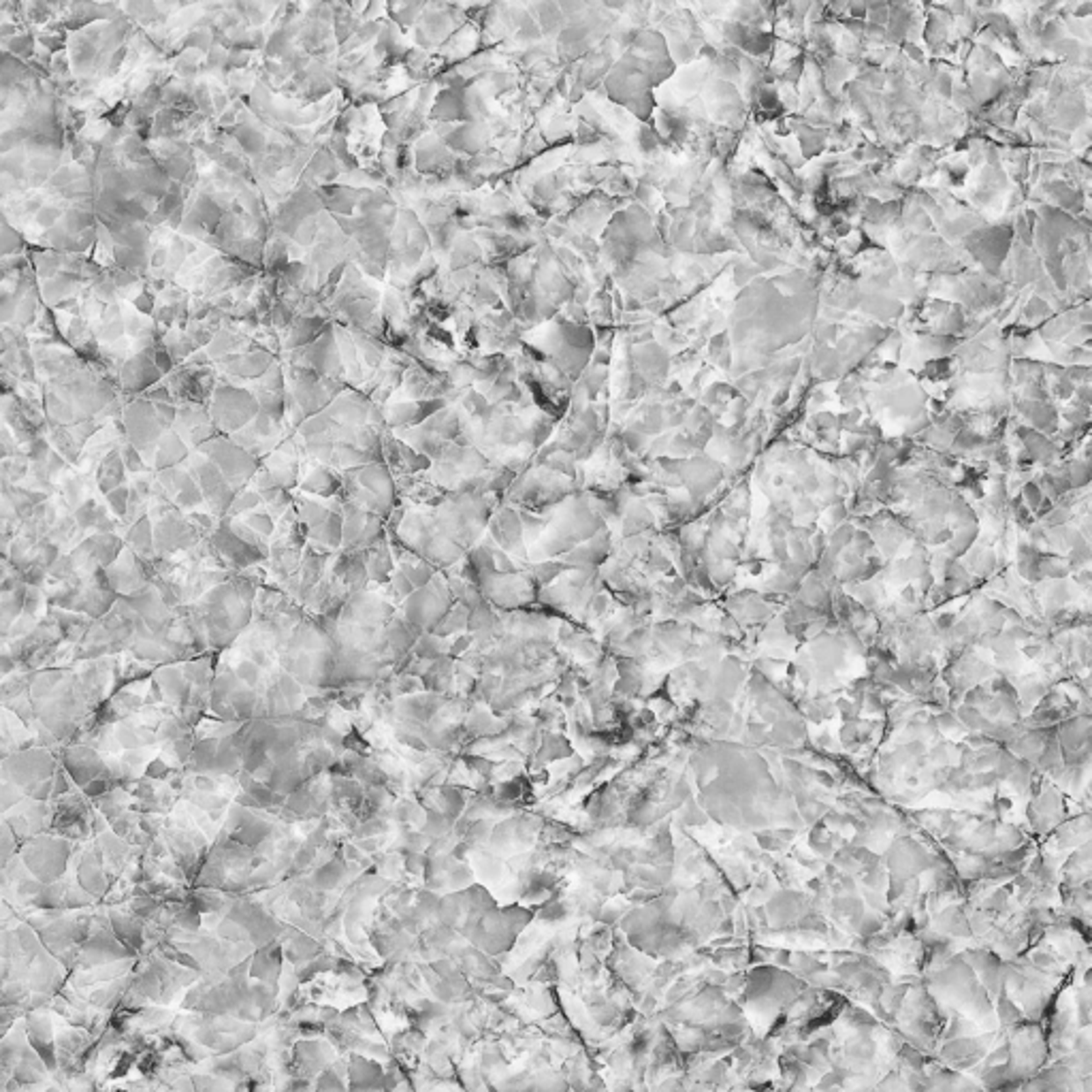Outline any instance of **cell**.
<instances>
[{
	"label": "cell",
	"mask_w": 1092,
	"mask_h": 1092,
	"mask_svg": "<svg viewBox=\"0 0 1092 1092\" xmlns=\"http://www.w3.org/2000/svg\"><path fill=\"white\" fill-rule=\"evenodd\" d=\"M224 518H226V523H229V530L233 531L235 536L239 538V540H244L248 546H253V548H256V551H260L265 557L271 555V542L265 540V538H260L259 533H256L253 527H250L248 523L244 521V518H241V517H235V518L233 517H224Z\"/></svg>",
	"instance_id": "obj_28"
},
{
	"label": "cell",
	"mask_w": 1092,
	"mask_h": 1092,
	"mask_svg": "<svg viewBox=\"0 0 1092 1092\" xmlns=\"http://www.w3.org/2000/svg\"><path fill=\"white\" fill-rule=\"evenodd\" d=\"M128 472L127 465H124L122 455H120V449H114L112 452L103 457V461L99 463L97 472H94V480H97V489L103 495L112 493L120 487L128 485Z\"/></svg>",
	"instance_id": "obj_16"
},
{
	"label": "cell",
	"mask_w": 1092,
	"mask_h": 1092,
	"mask_svg": "<svg viewBox=\"0 0 1092 1092\" xmlns=\"http://www.w3.org/2000/svg\"><path fill=\"white\" fill-rule=\"evenodd\" d=\"M536 1092H568V1081L561 1075H546L536 1086Z\"/></svg>",
	"instance_id": "obj_40"
},
{
	"label": "cell",
	"mask_w": 1092,
	"mask_h": 1092,
	"mask_svg": "<svg viewBox=\"0 0 1092 1092\" xmlns=\"http://www.w3.org/2000/svg\"><path fill=\"white\" fill-rule=\"evenodd\" d=\"M124 542L133 548L137 555L143 557L145 561H152L156 557V546H154V523L150 517H143L141 521L130 525L128 530H124Z\"/></svg>",
	"instance_id": "obj_19"
},
{
	"label": "cell",
	"mask_w": 1092,
	"mask_h": 1092,
	"mask_svg": "<svg viewBox=\"0 0 1092 1092\" xmlns=\"http://www.w3.org/2000/svg\"><path fill=\"white\" fill-rule=\"evenodd\" d=\"M107 578L115 589V593L122 597H135L143 593L145 589L152 587L154 583V568L152 563L145 561L143 557L137 555L128 545L120 553V557L112 566L107 568Z\"/></svg>",
	"instance_id": "obj_7"
},
{
	"label": "cell",
	"mask_w": 1092,
	"mask_h": 1092,
	"mask_svg": "<svg viewBox=\"0 0 1092 1092\" xmlns=\"http://www.w3.org/2000/svg\"><path fill=\"white\" fill-rule=\"evenodd\" d=\"M58 768L60 766L56 762V756H54V751H49V749H24V751L11 753L7 759H3V781H11L13 785H18L28 796L30 789L37 788L39 783H45L56 777Z\"/></svg>",
	"instance_id": "obj_6"
},
{
	"label": "cell",
	"mask_w": 1092,
	"mask_h": 1092,
	"mask_svg": "<svg viewBox=\"0 0 1092 1092\" xmlns=\"http://www.w3.org/2000/svg\"><path fill=\"white\" fill-rule=\"evenodd\" d=\"M350 1080L355 1090H380L385 1075L376 1063L355 1056L350 1063Z\"/></svg>",
	"instance_id": "obj_21"
},
{
	"label": "cell",
	"mask_w": 1092,
	"mask_h": 1092,
	"mask_svg": "<svg viewBox=\"0 0 1092 1092\" xmlns=\"http://www.w3.org/2000/svg\"><path fill=\"white\" fill-rule=\"evenodd\" d=\"M253 975H256L260 981H267V984H274L280 975V958L278 952L274 949H263L254 956V964H253Z\"/></svg>",
	"instance_id": "obj_29"
},
{
	"label": "cell",
	"mask_w": 1092,
	"mask_h": 1092,
	"mask_svg": "<svg viewBox=\"0 0 1092 1092\" xmlns=\"http://www.w3.org/2000/svg\"><path fill=\"white\" fill-rule=\"evenodd\" d=\"M130 305H133V308L137 310V311H141V314H143V316H150V319H152L154 311H156V295L150 293V290L145 289L143 293L137 295L133 301H130Z\"/></svg>",
	"instance_id": "obj_39"
},
{
	"label": "cell",
	"mask_w": 1092,
	"mask_h": 1092,
	"mask_svg": "<svg viewBox=\"0 0 1092 1092\" xmlns=\"http://www.w3.org/2000/svg\"><path fill=\"white\" fill-rule=\"evenodd\" d=\"M800 993H804L803 981L774 966H758L749 975L747 1003L756 1018L768 1026L783 1008H789L798 999Z\"/></svg>",
	"instance_id": "obj_2"
},
{
	"label": "cell",
	"mask_w": 1092,
	"mask_h": 1092,
	"mask_svg": "<svg viewBox=\"0 0 1092 1092\" xmlns=\"http://www.w3.org/2000/svg\"><path fill=\"white\" fill-rule=\"evenodd\" d=\"M193 449L182 440V436L178 431H167L160 440L158 449H156L154 455V463H152V470L154 472H163L169 470V467H178L184 465L188 461V457L193 455Z\"/></svg>",
	"instance_id": "obj_17"
},
{
	"label": "cell",
	"mask_w": 1092,
	"mask_h": 1092,
	"mask_svg": "<svg viewBox=\"0 0 1092 1092\" xmlns=\"http://www.w3.org/2000/svg\"><path fill=\"white\" fill-rule=\"evenodd\" d=\"M517 1092H531V1090H517Z\"/></svg>",
	"instance_id": "obj_42"
},
{
	"label": "cell",
	"mask_w": 1092,
	"mask_h": 1092,
	"mask_svg": "<svg viewBox=\"0 0 1092 1092\" xmlns=\"http://www.w3.org/2000/svg\"><path fill=\"white\" fill-rule=\"evenodd\" d=\"M0 796H3V813L11 811V809H15L18 804H22L24 800H26V794H24L22 789H19L18 785H13L11 781H3V794H0Z\"/></svg>",
	"instance_id": "obj_38"
},
{
	"label": "cell",
	"mask_w": 1092,
	"mask_h": 1092,
	"mask_svg": "<svg viewBox=\"0 0 1092 1092\" xmlns=\"http://www.w3.org/2000/svg\"><path fill=\"white\" fill-rule=\"evenodd\" d=\"M62 766L79 789L94 781V779H109L105 756L97 749L88 747V744H67V747H62Z\"/></svg>",
	"instance_id": "obj_10"
},
{
	"label": "cell",
	"mask_w": 1092,
	"mask_h": 1092,
	"mask_svg": "<svg viewBox=\"0 0 1092 1092\" xmlns=\"http://www.w3.org/2000/svg\"><path fill=\"white\" fill-rule=\"evenodd\" d=\"M434 798L437 811L444 813L451 822H457L463 809H465V796H463L461 789L457 788H440Z\"/></svg>",
	"instance_id": "obj_27"
},
{
	"label": "cell",
	"mask_w": 1092,
	"mask_h": 1092,
	"mask_svg": "<svg viewBox=\"0 0 1092 1092\" xmlns=\"http://www.w3.org/2000/svg\"><path fill=\"white\" fill-rule=\"evenodd\" d=\"M319 1092H344V1086L337 1075L333 1074H322L320 1084H319Z\"/></svg>",
	"instance_id": "obj_41"
},
{
	"label": "cell",
	"mask_w": 1092,
	"mask_h": 1092,
	"mask_svg": "<svg viewBox=\"0 0 1092 1092\" xmlns=\"http://www.w3.org/2000/svg\"><path fill=\"white\" fill-rule=\"evenodd\" d=\"M154 681L158 683L165 693V704L175 711H182L188 704L190 698V683L182 671V663H169V666H158L152 672Z\"/></svg>",
	"instance_id": "obj_13"
},
{
	"label": "cell",
	"mask_w": 1092,
	"mask_h": 1092,
	"mask_svg": "<svg viewBox=\"0 0 1092 1092\" xmlns=\"http://www.w3.org/2000/svg\"><path fill=\"white\" fill-rule=\"evenodd\" d=\"M48 615L56 621L60 634H62L64 642L70 644H79L85 638V634L90 632V627L94 626V619H90L84 612H75V611H64V608H56V606H49L48 608Z\"/></svg>",
	"instance_id": "obj_18"
},
{
	"label": "cell",
	"mask_w": 1092,
	"mask_h": 1092,
	"mask_svg": "<svg viewBox=\"0 0 1092 1092\" xmlns=\"http://www.w3.org/2000/svg\"><path fill=\"white\" fill-rule=\"evenodd\" d=\"M118 449H120V455H122L124 465H127L128 476L143 474V472H148V470H150V467H148V463H145V459H143V455H141V452H139L137 449H135V446L130 444L128 440H127V442H122V444H120Z\"/></svg>",
	"instance_id": "obj_37"
},
{
	"label": "cell",
	"mask_w": 1092,
	"mask_h": 1092,
	"mask_svg": "<svg viewBox=\"0 0 1092 1092\" xmlns=\"http://www.w3.org/2000/svg\"><path fill=\"white\" fill-rule=\"evenodd\" d=\"M24 248H26L24 235L9 220H3V256L24 254Z\"/></svg>",
	"instance_id": "obj_35"
},
{
	"label": "cell",
	"mask_w": 1092,
	"mask_h": 1092,
	"mask_svg": "<svg viewBox=\"0 0 1092 1092\" xmlns=\"http://www.w3.org/2000/svg\"><path fill=\"white\" fill-rule=\"evenodd\" d=\"M480 263V248L472 238H457L455 246L451 250V271L470 269Z\"/></svg>",
	"instance_id": "obj_23"
},
{
	"label": "cell",
	"mask_w": 1092,
	"mask_h": 1092,
	"mask_svg": "<svg viewBox=\"0 0 1092 1092\" xmlns=\"http://www.w3.org/2000/svg\"><path fill=\"white\" fill-rule=\"evenodd\" d=\"M928 993L937 1000L939 1008L954 1009L956 1014L971 1020L981 1033L999 1029L994 1000L979 984L963 956L948 960L928 975Z\"/></svg>",
	"instance_id": "obj_1"
},
{
	"label": "cell",
	"mask_w": 1092,
	"mask_h": 1092,
	"mask_svg": "<svg viewBox=\"0 0 1092 1092\" xmlns=\"http://www.w3.org/2000/svg\"><path fill=\"white\" fill-rule=\"evenodd\" d=\"M455 604L457 602L449 587V578L436 575L429 581V585L414 589V593L401 604V606H404V615L401 617L422 636V634L434 632V627Z\"/></svg>",
	"instance_id": "obj_3"
},
{
	"label": "cell",
	"mask_w": 1092,
	"mask_h": 1092,
	"mask_svg": "<svg viewBox=\"0 0 1092 1092\" xmlns=\"http://www.w3.org/2000/svg\"><path fill=\"white\" fill-rule=\"evenodd\" d=\"M208 407L211 422L229 436L238 434L246 425H250L260 412L259 401L246 386L223 385V382H218V389H216Z\"/></svg>",
	"instance_id": "obj_5"
},
{
	"label": "cell",
	"mask_w": 1092,
	"mask_h": 1092,
	"mask_svg": "<svg viewBox=\"0 0 1092 1092\" xmlns=\"http://www.w3.org/2000/svg\"><path fill=\"white\" fill-rule=\"evenodd\" d=\"M385 587H386L385 597H386V602H391V604H404L407 597L414 593V585H412V583L406 578L404 572H399V570H395V575H392V578L386 583Z\"/></svg>",
	"instance_id": "obj_33"
},
{
	"label": "cell",
	"mask_w": 1092,
	"mask_h": 1092,
	"mask_svg": "<svg viewBox=\"0 0 1092 1092\" xmlns=\"http://www.w3.org/2000/svg\"><path fill=\"white\" fill-rule=\"evenodd\" d=\"M489 127L485 122H465L455 127V130L444 139V145L455 152L478 156L489 145Z\"/></svg>",
	"instance_id": "obj_14"
},
{
	"label": "cell",
	"mask_w": 1092,
	"mask_h": 1092,
	"mask_svg": "<svg viewBox=\"0 0 1092 1092\" xmlns=\"http://www.w3.org/2000/svg\"><path fill=\"white\" fill-rule=\"evenodd\" d=\"M467 621H470V611H467L465 606H461V604H455V606H452L444 617H442V621L437 623L431 634L437 638L457 636V634L467 630Z\"/></svg>",
	"instance_id": "obj_25"
},
{
	"label": "cell",
	"mask_w": 1092,
	"mask_h": 1092,
	"mask_svg": "<svg viewBox=\"0 0 1092 1092\" xmlns=\"http://www.w3.org/2000/svg\"><path fill=\"white\" fill-rule=\"evenodd\" d=\"M209 540H211V546H214V551L218 553V557L223 560L226 570H231L233 575L235 572L248 570V568H253V566H259L260 561L267 560L263 553L256 551V548L253 546H248L244 540H239V538L229 530L226 518H223L218 530L211 533Z\"/></svg>",
	"instance_id": "obj_8"
},
{
	"label": "cell",
	"mask_w": 1092,
	"mask_h": 1092,
	"mask_svg": "<svg viewBox=\"0 0 1092 1092\" xmlns=\"http://www.w3.org/2000/svg\"><path fill=\"white\" fill-rule=\"evenodd\" d=\"M263 506H265V502H263V497H260V493L248 487V489L238 493V497H235L233 506H231V510H229V517H233V518L246 517L248 512L259 510V508H263Z\"/></svg>",
	"instance_id": "obj_34"
},
{
	"label": "cell",
	"mask_w": 1092,
	"mask_h": 1092,
	"mask_svg": "<svg viewBox=\"0 0 1092 1092\" xmlns=\"http://www.w3.org/2000/svg\"><path fill=\"white\" fill-rule=\"evenodd\" d=\"M397 570V563L395 557H392L389 540L382 542V545L374 546L371 551H367V572H370V581L376 583V585H386L391 581L392 575Z\"/></svg>",
	"instance_id": "obj_20"
},
{
	"label": "cell",
	"mask_w": 1092,
	"mask_h": 1092,
	"mask_svg": "<svg viewBox=\"0 0 1092 1092\" xmlns=\"http://www.w3.org/2000/svg\"><path fill=\"white\" fill-rule=\"evenodd\" d=\"M344 875H346L344 860H340V858L329 860V862H322L319 870L311 875V885L319 890H333L340 885Z\"/></svg>",
	"instance_id": "obj_26"
},
{
	"label": "cell",
	"mask_w": 1092,
	"mask_h": 1092,
	"mask_svg": "<svg viewBox=\"0 0 1092 1092\" xmlns=\"http://www.w3.org/2000/svg\"><path fill=\"white\" fill-rule=\"evenodd\" d=\"M48 437H49V442H52V449L60 452V455H62L70 465L77 467L79 459H82L84 446L79 444L77 437L73 436L70 427H49Z\"/></svg>",
	"instance_id": "obj_22"
},
{
	"label": "cell",
	"mask_w": 1092,
	"mask_h": 1092,
	"mask_svg": "<svg viewBox=\"0 0 1092 1092\" xmlns=\"http://www.w3.org/2000/svg\"><path fill=\"white\" fill-rule=\"evenodd\" d=\"M28 1033L33 1039V1045L39 1054L45 1056L48 1066H54V1059H49V1044H52V1024L45 1015H30L28 1018Z\"/></svg>",
	"instance_id": "obj_24"
},
{
	"label": "cell",
	"mask_w": 1092,
	"mask_h": 1092,
	"mask_svg": "<svg viewBox=\"0 0 1092 1092\" xmlns=\"http://www.w3.org/2000/svg\"><path fill=\"white\" fill-rule=\"evenodd\" d=\"M241 518H244V521L248 523V525L253 527V530L259 533L260 538H265V540H269V542L274 540L275 525H278V521H275V518L271 517L269 512H267L265 506L259 508V510H254V512H248V515L241 517Z\"/></svg>",
	"instance_id": "obj_32"
},
{
	"label": "cell",
	"mask_w": 1092,
	"mask_h": 1092,
	"mask_svg": "<svg viewBox=\"0 0 1092 1092\" xmlns=\"http://www.w3.org/2000/svg\"><path fill=\"white\" fill-rule=\"evenodd\" d=\"M19 858H22L24 867L30 870L34 879H39L45 885L56 883L69 870L70 840L52 837V834H41V837H34L28 843H24Z\"/></svg>",
	"instance_id": "obj_4"
},
{
	"label": "cell",
	"mask_w": 1092,
	"mask_h": 1092,
	"mask_svg": "<svg viewBox=\"0 0 1092 1092\" xmlns=\"http://www.w3.org/2000/svg\"><path fill=\"white\" fill-rule=\"evenodd\" d=\"M996 1030H990L984 1037H958V1039H948L941 1045V1059L952 1071H973L984 1056L993 1050V1039Z\"/></svg>",
	"instance_id": "obj_9"
},
{
	"label": "cell",
	"mask_w": 1092,
	"mask_h": 1092,
	"mask_svg": "<svg viewBox=\"0 0 1092 1092\" xmlns=\"http://www.w3.org/2000/svg\"><path fill=\"white\" fill-rule=\"evenodd\" d=\"M963 958L964 963L973 969V973L978 975L979 984L984 986L990 999H999V994L1003 993V960L994 952H990V949H969V952L963 954Z\"/></svg>",
	"instance_id": "obj_11"
},
{
	"label": "cell",
	"mask_w": 1092,
	"mask_h": 1092,
	"mask_svg": "<svg viewBox=\"0 0 1092 1092\" xmlns=\"http://www.w3.org/2000/svg\"><path fill=\"white\" fill-rule=\"evenodd\" d=\"M937 922H939L937 928L941 930V933L949 934V937H971V934H973V930H971V926L969 922H966L964 915L956 909L945 911Z\"/></svg>",
	"instance_id": "obj_31"
},
{
	"label": "cell",
	"mask_w": 1092,
	"mask_h": 1092,
	"mask_svg": "<svg viewBox=\"0 0 1092 1092\" xmlns=\"http://www.w3.org/2000/svg\"><path fill=\"white\" fill-rule=\"evenodd\" d=\"M322 208L331 216H355L359 203V190L344 184H326L316 188Z\"/></svg>",
	"instance_id": "obj_15"
},
{
	"label": "cell",
	"mask_w": 1092,
	"mask_h": 1092,
	"mask_svg": "<svg viewBox=\"0 0 1092 1092\" xmlns=\"http://www.w3.org/2000/svg\"><path fill=\"white\" fill-rule=\"evenodd\" d=\"M112 926L115 930V937L122 939L124 945H139L141 943V924L137 922V918L133 915H124L114 911L112 913Z\"/></svg>",
	"instance_id": "obj_30"
},
{
	"label": "cell",
	"mask_w": 1092,
	"mask_h": 1092,
	"mask_svg": "<svg viewBox=\"0 0 1092 1092\" xmlns=\"http://www.w3.org/2000/svg\"><path fill=\"white\" fill-rule=\"evenodd\" d=\"M491 536L495 540V546L504 548V553H518V557H525V540H523V523L521 515L512 508H502L491 518Z\"/></svg>",
	"instance_id": "obj_12"
},
{
	"label": "cell",
	"mask_w": 1092,
	"mask_h": 1092,
	"mask_svg": "<svg viewBox=\"0 0 1092 1092\" xmlns=\"http://www.w3.org/2000/svg\"><path fill=\"white\" fill-rule=\"evenodd\" d=\"M128 502H130V485L120 487V489H115L105 495V504H107V508L112 510V515L115 518H120V523L127 518Z\"/></svg>",
	"instance_id": "obj_36"
}]
</instances>
